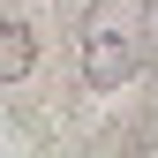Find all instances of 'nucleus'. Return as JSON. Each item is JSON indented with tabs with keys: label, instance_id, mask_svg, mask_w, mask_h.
I'll list each match as a JSON object with an SVG mask.
<instances>
[{
	"label": "nucleus",
	"instance_id": "obj_1",
	"mask_svg": "<svg viewBox=\"0 0 158 158\" xmlns=\"http://www.w3.org/2000/svg\"><path fill=\"white\" fill-rule=\"evenodd\" d=\"M143 0H98L83 15V83L90 90H121L143 75Z\"/></svg>",
	"mask_w": 158,
	"mask_h": 158
},
{
	"label": "nucleus",
	"instance_id": "obj_2",
	"mask_svg": "<svg viewBox=\"0 0 158 158\" xmlns=\"http://www.w3.org/2000/svg\"><path fill=\"white\" fill-rule=\"evenodd\" d=\"M30 60H38V45H30V23L0 8V83H23V75H30Z\"/></svg>",
	"mask_w": 158,
	"mask_h": 158
},
{
	"label": "nucleus",
	"instance_id": "obj_3",
	"mask_svg": "<svg viewBox=\"0 0 158 158\" xmlns=\"http://www.w3.org/2000/svg\"><path fill=\"white\" fill-rule=\"evenodd\" d=\"M143 53H158V0H143Z\"/></svg>",
	"mask_w": 158,
	"mask_h": 158
}]
</instances>
